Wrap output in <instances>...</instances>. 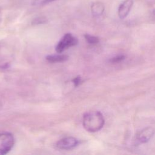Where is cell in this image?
Returning <instances> with one entry per match:
<instances>
[{"mask_svg":"<svg viewBox=\"0 0 155 155\" xmlns=\"http://www.w3.org/2000/svg\"><path fill=\"white\" fill-rule=\"evenodd\" d=\"M104 119L101 112L90 111L85 113L83 117V126L89 132L99 131L104 126Z\"/></svg>","mask_w":155,"mask_h":155,"instance_id":"6da1fadb","label":"cell"},{"mask_svg":"<svg viewBox=\"0 0 155 155\" xmlns=\"http://www.w3.org/2000/svg\"><path fill=\"white\" fill-rule=\"evenodd\" d=\"M15 143L13 136L9 133L0 134V155L8 153L13 148Z\"/></svg>","mask_w":155,"mask_h":155,"instance_id":"7a4b0ae2","label":"cell"},{"mask_svg":"<svg viewBox=\"0 0 155 155\" xmlns=\"http://www.w3.org/2000/svg\"><path fill=\"white\" fill-rule=\"evenodd\" d=\"M77 43L78 39L76 38L70 33H67L58 43L56 47V51L59 53H61L65 49L76 45Z\"/></svg>","mask_w":155,"mask_h":155,"instance_id":"3957f363","label":"cell"},{"mask_svg":"<svg viewBox=\"0 0 155 155\" xmlns=\"http://www.w3.org/2000/svg\"><path fill=\"white\" fill-rule=\"evenodd\" d=\"M79 141L73 137H67L59 140L56 143V147L61 150H70L78 145Z\"/></svg>","mask_w":155,"mask_h":155,"instance_id":"277c9868","label":"cell"},{"mask_svg":"<svg viewBox=\"0 0 155 155\" xmlns=\"http://www.w3.org/2000/svg\"><path fill=\"white\" fill-rule=\"evenodd\" d=\"M154 133L155 129L151 127H148L138 133L137 139L140 143H146L151 139Z\"/></svg>","mask_w":155,"mask_h":155,"instance_id":"5b68a950","label":"cell"},{"mask_svg":"<svg viewBox=\"0 0 155 155\" xmlns=\"http://www.w3.org/2000/svg\"><path fill=\"white\" fill-rule=\"evenodd\" d=\"M133 5V0H125L119 6L118 8V15L120 18L124 19L129 14Z\"/></svg>","mask_w":155,"mask_h":155,"instance_id":"8992f818","label":"cell"},{"mask_svg":"<svg viewBox=\"0 0 155 155\" xmlns=\"http://www.w3.org/2000/svg\"><path fill=\"white\" fill-rule=\"evenodd\" d=\"M104 10L105 7L101 2H93L91 5V11L94 16H99L102 15Z\"/></svg>","mask_w":155,"mask_h":155,"instance_id":"52a82bcc","label":"cell"},{"mask_svg":"<svg viewBox=\"0 0 155 155\" xmlns=\"http://www.w3.org/2000/svg\"><path fill=\"white\" fill-rule=\"evenodd\" d=\"M68 59V56L65 54H54L48 55L46 57V59L50 62H61L66 61Z\"/></svg>","mask_w":155,"mask_h":155,"instance_id":"ba28073f","label":"cell"},{"mask_svg":"<svg viewBox=\"0 0 155 155\" xmlns=\"http://www.w3.org/2000/svg\"><path fill=\"white\" fill-rule=\"evenodd\" d=\"M84 37L87 41V42L90 44H96L99 42V38L96 36H92V35H88V34H86L84 35Z\"/></svg>","mask_w":155,"mask_h":155,"instance_id":"9c48e42d","label":"cell"},{"mask_svg":"<svg viewBox=\"0 0 155 155\" xmlns=\"http://www.w3.org/2000/svg\"><path fill=\"white\" fill-rule=\"evenodd\" d=\"M125 58V56H123V55H119V56H117L116 57H114V58H112L110 61L112 63H116V62H119L121 61H122L123 59H124Z\"/></svg>","mask_w":155,"mask_h":155,"instance_id":"30bf717a","label":"cell"},{"mask_svg":"<svg viewBox=\"0 0 155 155\" xmlns=\"http://www.w3.org/2000/svg\"><path fill=\"white\" fill-rule=\"evenodd\" d=\"M72 82H73L74 85L75 87H77V86H78V85L81 84V82H82L81 78L80 76H77V77L74 78V79H73Z\"/></svg>","mask_w":155,"mask_h":155,"instance_id":"8fae6325","label":"cell"},{"mask_svg":"<svg viewBox=\"0 0 155 155\" xmlns=\"http://www.w3.org/2000/svg\"><path fill=\"white\" fill-rule=\"evenodd\" d=\"M49 2V0H34L33 4L34 5H42L45 3Z\"/></svg>","mask_w":155,"mask_h":155,"instance_id":"7c38bea8","label":"cell"},{"mask_svg":"<svg viewBox=\"0 0 155 155\" xmlns=\"http://www.w3.org/2000/svg\"><path fill=\"white\" fill-rule=\"evenodd\" d=\"M45 22H46V19L43 17L38 18L34 21V22L35 24H42V23H44Z\"/></svg>","mask_w":155,"mask_h":155,"instance_id":"4fadbf2b","label":"cell"},{"mask_svg":"<svg viewBox=\"0 0 155 155\" xmlns=\"http://www.w3.org/2000/svg\"><path fill=\"white\" fill-rule=\"evenodd\" d=\"M1 19H2V12H1V10L0 8V22H1Z\"/></svg>","mask_w":155,"mask_h":155,"instance_id":"5bb4252c","label":"cell"},{"mask_svg":"<svg viewBox=\"0 0 155 155\" xmlns=\"http://www.w3.org/2000/svg\"><path fill=\"white\" fill-rule=\"evenodd\" d=\"M57 1V0H49V2H53V1Z\"/></svg>","mask_w":155,"mask_h":155,"instance_id":"9a60e30c","label":"cell"},{"mask_svg":"<svg viewBox=\"0 0 155 155\" xmlns=\"http://www.w3.org/2000/svg\"><path fill=\"white\" fill-rule=\"evenodd\" d=\"M153 13H154V15H155V10H153Z\"/></svg>","mask_w":155,"mask_h":155,"instance_id":"2e32d148","label":"cell"}]
</instances>
